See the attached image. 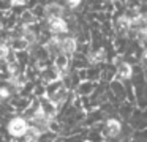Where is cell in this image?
Instances as JSON below:
<instances>
[{"instance_id":"8fae6325","label":"cell","mask_w":147,"mask_h":142,"mask_svg":"<svg viewBox=\"0 0 147 142\" xmlns=\"http://www.w3.org/2000/svg\"><path fill=\"white\" fill-rule=\"evenodd\" d=\"M10 142H18V141H16V139H11V141H10Z\"/></svg>"},{"instance_id":"52a82bcc","label":"cell","mask_w":147,"mask_h":142,"mask_svg":"<svg viewBox=\"0 0 147 142\" xmlns=\"http://www.w3.org/2000/svg\"><path fill=\"white\" fill-rule=\"evenodd\" d=\"M105 133L109 137H115V136L120 133V123H119L117 120H109L105 126Z\"/></svg>"},{"instance_id":"5b68a950","label":"cell","mask_w":147,"mask_h":142,"mask_svg":"<svg viewBox=\"0 0 147 142\" xmlns=\"http://www.w3.org/2000/svg\"><path fill=\"white\" fill-rule=\"evenodd\" d=\"M60 38V52L62 54H65V55H68L70 57L71 54H74L76 52V49H78V43H76V40H74L73 36H59Z\"/></svg>"},{"instance_id":"ba28073f","label":"cell","mask_w":147,"mask_h":142,"mask_svg":"<svg viewBox=\"0 0 147 142\" xmlns=\"http://www.w3.org/2000/svg\"><path fill=\"white\" fill-rule=\"evenodd\" d=\"M105 50L103 49H98L96 52H92L89 54V62L90 63H101L103 60H105Z\"/></svg>"},{"instance_id":"277c9868","label":"cell","mask_w":147,"mask_h":142,"mask_svg":"<svg viewBox=\"0 0 147 142\" xmlns=\"http://www.w3.org/2000/svg\"><path fill=\"white\" fill-rule=\"evenodd\" d=\"M40 109H41V112L45 114V117L48 120L55 118V115H57V112H59V106L55 103H52L48 96L40 98Z\"/></svg>"},{"instance_id":"30bf717a","label":"cell","mask_w":147,"mask_h":142,"mask_svg":"<svg viewBox=\"0 0 147 142\" xmlns=\"http://www.w3.org/2000/svg\"><path fill=\"white\" fill-rule=\"evenodd\" d=\"M81 2H82V0H65V5H67L68 8H78V6L81 5Z\"/></svg>"},{"instance_id":"9c48e42d","label":"cell","mask_w":147,"mask_h":142,"mask_svg":"<svg viewBox=\"0 0 147 142\" xmlns=\"http://www.w3.org/2000/svg\"><path fill=\"white\" fill-rule=\"evenodd\" d=\"M117 69H119V76L122 77H130L131 76V68L128 63L122 62V63H117Z\"/></svg>"},{"instance_id":"6da1fadb","label":"cell","mask_w":147,"mask_h":142,"mask_svg":"<svg viewBox=\"0 0 147 142\" xmlns=\"http://www.w3.org/2000/svg\"><path fill=\"white\" fill-rule=\"evenodd\" d=\"M27 128H29V123H27V120L24 118L22 115L13 117V118H10V122L7 123V131L13 139L21 137V136L27 131Z\"/></svg>"},{"instance_id":"3957f363","label":"cell","mask_w":147,"mask_h":142,"mask_svg":"<svg viewBox=\"0 0 147 142\" xmlns=\"http://www.w3.org/2000/svg\"><path fill=\"white\" fill-rule=\"evenodd\" d=\"M65 16V8L59 2H49L45 5L43 11V19H55V17H63Z\"/></svg>"},{"instance_id":"8992f818","label":"cell","mask_w":147,"mask_h":142,"mask_svg":"<svg viewBox=\"0 0 147 142\" xmlns=\"http://www.w3.org/2000/svg\"><path fill=\"white\" fill-rule=\"evenodd\" d=\"M54 68L57 69L62 74V79L65 77L68 68H70V57L65 55V54H59V55L54 57Z\"/></svg>"},{"instance_id":"7a4b0ae2","label":"cell","mask_w":147,"mask_h":142,"mask_svg":"<svg viewBox=\"0 0 147 142\" xmlns=\"http://www.w3.org/2000/svg\"><path fill=\"white\" fill-rule=\"evenodd\" d=\"M46 30L52 35V36H60V35L68 32V22L63 17H55V19H45Z\"/></svg>"}]
</instances>
